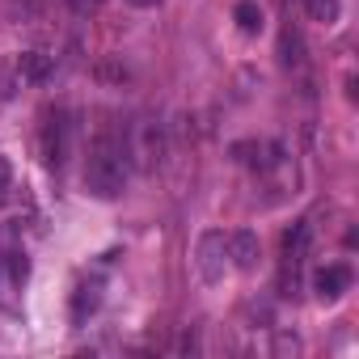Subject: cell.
Returning a JSON list of instances; mask_svg holds the SVG:
<instances>
[{"label":"cell","mask_w":359,"mask_h":359,"mask_svg":"<svg viewBox=\"0 0 359 359\" xmlns=\"http://www.w3.org/2000/svg\"><path fill=\"white\" fill-rule=\"evenodd\" d=\"M195 266L203 283H220L229 271V250H224V233H203L195 245Z\"/></svg>","instance_id":"obj_4"},{"label":"cell","mask_w":359,"mask_h":359,"mask_svg":"<svg viewBox=\"0 0 359 359\" xmlns=\"http://www.w3.org/2000/svg\"><path fill=\"white\" fill-rule=\"evenodd\" d=\"M72 135H76V123L68 110H47L43 114V131H39V144H43V161L51 169H64L68 156H72Z\"/></svg>","instance_id":"obj_2"},{"label":"cell","mask_w":359,"mask_h":359,"mask_svg":"<svg viewBox=\"0 0 359 359\" xmlns=\"http://www.w3.org/2000/svg\"><path fill=\"white\" fill-rule=\"evenodd\" d=\"M51 55H43V51H26L22 60H18V76L26 81V85H43L47 76H51Z\"/></svg>","instance_id":"obj_9"},{"label":"cell","mask_w":359,"mask_h":359,"mask_svg":"<svg viewBox=\"0 0 359 359\" xmlns=\"http://www.w3.org/2000/svg\"><path fill=\"white\" fill-rule=\"evenodd\" d=\"M233 18H237V30H241V34H250V39H254V34H262V26H266V22H262V9L254 5V0H241V5L233 9Z\"/></svg>","instance_id":"obj_10"},{"label":"cell","mask_w":359,"mask_h":359,"mask_svg":"<svg viewBox=\"0 0 359 359\" xmlns=\"http://www.w3.org/2000/svg\"><path fill=\"white\" fill-rule=\"evenodd\" d=\"M351 283H355V271L346 266V262H330V266H317L313 271V292H317V300H342L346 292H351Z\"/></svg>","instance_id":"obj_5"},{"label":"cell","mask_w":359,"mask_h":359,"mask_svg":"<svg viewBox=\"0 0 359 359\" xmlns=\"http://www.w3.org/2000/svg\"><path fill=\"white\" fill-rule=\"evenodd\" d=\"M127 5H131V9H156L161 0H127Z\"/></svg>","instance_id":"obj_15"},{"label":"cell","mask_w":359,"mask_h":359,"mask_svg":"<svg viewBox=\"0 0 359 359\" xmlns=\"http://www.w3.org/2000/svg\"><path fill=\"white\" fill-rule=\"evenodd\" d=\"M279 64H283V68H300V64H304V43H300L296 30H283V34H279Z\"/></svg>","instance_id":"obj_11"},{"label":"cell","mask_w":359,"mask_h":359,"mask_svg":"<svg viewBox=\"0 0 359 359\" xmlns=\"http://www.w3.org/2000/svg\"><path fill=\"white\" fill-rule=\"evenodd\" d=\"M0 275H5V287H26V279H30V258H26V250H9V254H0Z\"/></svg>","instance_id":"obj_8"},{"label":"cell","mask_w":359,"mask_h":359,"mask_svg":"<svg viewBox=\"0 0 359 359\" xmlns=\"http://www.w3.org/2000/svg\"><path fill=\"white\" fill-rule=\"evenodd\" d=\"M102 279H81L72 292V325H85L97 309H102Z\"/></svg>","instance_id":"obj_7"},{"label":"cell","mask_w":359,"mask_h":359,"mask_svg":"<svg viewBox=\"0 0 359 359\" xmlns=\"http://www.w3.org/2000/svg\"><path fill=\"white\" fill-rule=\"evenodd\" d=\"M127 187V148L114 135H97L85 156V191L93 199H118Z\"/></svg>","instance_id":"obj_1"},{"label":"cell","mask_w":359,"mask_h":359,"mask_svg":"<svg viewBox=\"0 0 359 359\" xmlns=\"http://www.w3.org/2000/svg\"><path fill=\"white\" fill-rule=\"evenodd\" d=\"M9 195H13V165L9 156H0V208L9 203Z\"/></svg>","instance_id":"obj_13"},{"label":"cell","mask_w":359,"mask_h":359,"mask_svg":"<svg viewBox=\"0 0 359 359\" xmlns=\"http://www.w3.org/2000/svg\"><path fill=\"white\" fill-rule=\"evenodd\" d=\"M224 250H229V258H233V266H237V271H254V266H258V258H262V245H258V237H254L250 229L229 233V237H224Z\"/></svg>","instance_id":"obj_6"},{"label":"cell","mask_w":359,"mask_h":359,"mask_svg":"<svg viewBox=\"0 0 359 359\" xmlns=\"http://www.w3.org/2000/svg\"><path fill=\"white\" fill-rule=\"evenodd\" d=\"M300 5H304V13H309L313 22H321V26H334L338 13H342V0H300Z\"/></svg>","instance_id":"obj_12"},{"label":"cell","mask_w":359,"mask_h":359,"mask_svg":"<svg viewBox=\"0 0 359 359\" xmlns=\"http://www.w3.org/2000/svg\"><path fill=\"white\" fill-rule=\"evenodd\" d=\"M127 156H135L140 169H156L165 161V131H161V123H148V118L135 123L131 144H127Z\"/></svg>","instance_id":"obj_3"},{"label":"cell","mask_w":359,"mask_h":359,"mask_svg":"<svg viewBox=\"0 0 359 359\" xmlns=\"http://www.w3.org/2000/svg\"><path fill=\"white\" fill-rule=\"evenodd\" d=\"M68 9H72L76 18H85V13H93V9H102V0H68Z\"/></svg>","instance_id":"obj_14"}]
</instances>
